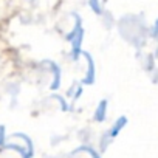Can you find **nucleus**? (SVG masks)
<instances>
[{
  "instance_id": "nucleus-1",
  "label": "nucleus",
  "mask_w": 158,
  "mask_h": 158,
  "mask_svg": "<svg viewBox=\"0 0 158 158\" xmlns=\"http://www.w3.org/2000/svg\"><path fill=\"white\" fill-rule=\"evenodd\" d=\"M156 34H158V19L155 22V27H153V31H152V37H156Z\"/></svg>"
}]
</instances>
